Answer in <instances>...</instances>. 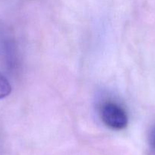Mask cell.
Masks as SVG:
<instances>
[{
	"instance_id": "cell-3",
	"label": "cell",
	"mask_w": 155,
	"mask_h": 155,
	"mask_svg": "<svg viewBox=\"0 0 155 155\" xmlns=\"http://www.w3.org/2000/svg\"><path fill=\"white\" fill-rule=\"evenodd\" d=\"M148 141L150 148L155 151V124H153V127H151L148 136Z\"/></svg>"
},
{
	"instance_id": "cell-1",
	"label": "cell",
	"mask_w": 155,
	"mask_h": 155,
	"mask_svg": "<svg viewBox=\"0 0 155 155\" xmlns=\"http://www.w3.org/2000/svg\"><path fill=\"white\" fill-rule=\"evenodd\" d=\"M99 114L105 126L113 130H122L126 128L129 118L126 110L118 103L106 101L99 107Z\"/></svg>"
},
{
	"instance_id": "cell-2",
	"label": "cell",
	"mask_w": 155,
	"mask_h": 155,
	"mask_svg": "<svg viewBox=\"0 0 155 155\" xmlns=\"http://www.w3.org/2000/svg\"><path fill=\"white\" fill-rule=\"evenodd\" d=\"M12 92V86L8 79L0 73V100L9 96Z\"/></svg>"
}]
</instances>
